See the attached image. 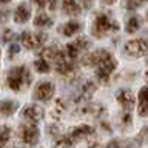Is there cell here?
Masks as SVG:
<instances>
[{"label": "cell", "mask_w": 148, "mask_h": 148, "mask_svg": "<svg viewBox=\"0 0 148 148\" xmlns=\"http://www.w3.org/2000/svg\"><path fill=\"white\" fill-rule=\"evenodd\" d=\"M32 82V76L29 68L25 65H17L8 69L6 73V85L12 91H22L23 88L29 86Z\"/></svg>", "instance_id": "cell-1"}, {"label": "cell", "mask_w": 148, "mask_h": 148, "mask_svg": "<svg viewBox=\"0 0 148 148\" xmlns=\"http://www.w3.org/2000/svg\"><path fill=\"white\" fill-rule=\"evenodd\" d=\"M119 22L114 20L113 17H110L106 12H99L92 22V28H91V32L94 37H103L105 34L108 32H113V31H119Z\"/></svg>", "instance_id": "cell-2"}, {"label": "cell", "mask_w": 148, "mask_h": 148, "mask_svg": "<svg viewBox=\"0 0 148 148\" xmlns=\"http://www.w3.org/2000/svg\"><path fill=\"white\" fill-rule=\"evenodd\" d=\"M17 136L20 139V142L26 147H36L37 142L40 140V130L37 127V123H22L18 125Z\"/></svg>", "instance_id": "cell-3"}, {"label": "cell", "mask_w": 148, "mask_h": 148, "mask_svg": "<svg viewBox=\"0 0 148 148\" xmlns=\"http://www.w3.org/2000/svg\"><path fill=\"white\" fill-rule=\"evenodd\" d=\"M48 39V34L46 32H29L25 31L20 34V42L23 43L26 49H39L42 48V45Z\"/></svg>", "instance_id": "cell-4"}, {"label": "cell", "mask_w": 148, "mask_h": 148, "mask_svg": "<svg viewBox=\"0 0 148 148\" xmlns=\"http://www.w3.org/2000/svg\"><path fill=\"white\" fill-rule=\"evenodd\" d=\"M116 68H117V60H116V57L110 53L108 57L96 68V76L100 82H108L110 76L116 71Z\"/></svg>", "instance_id": "cell-5"}, {"label": "cell", "mask_w": 148, "mask_h": 148, "mask_svg": "<svg viewBox=\"0 0 148 148\" xmlns=\"http://www.w3.org/2000/svg\"><path fill=\"white\" fill-rule=\"evenodd\" d=\"M90 46H91V40L88 39V37L80 36V37H77V39H74L73 42H69L66 45V48H65V53H66L68 59L74 60L79 54L83 53V51H86Z\"/></svg>", "instance_id": "cell-6"}, {"label": "cell", "mask_w": 148, "mask_h": 148, "mask_svg": "<svg viewBox=\"0 0 148 148\" xmlns=\"http://www.w3.org/2000/svg\"><path fill=\"white\" fill-rule=\"evenodd\" d=\"M123 53L130 57H142L148 53V42L143 39H134L125 43Z\"/></svg>", "instance_id": "cell-7"}, {"label": "cell", "mask_w": 148, "mask_h": 148, "mask_svg": "<svg viewBox=\"0 0 148 148\" xmlns=\"http://www.w3.org/2000/svg\"><path fill=\"white\" fill-rule=\"evenodd\" d=\"M54 94H56V85L49 80H43L37 83V86L34 88V92H32V97L36 100L48 102L54 97Z\"/></svg>", "instance_id": "cell-8"}, {"label": "cell", "mask_w": 148, "mask_h": 148, "mask_svg": "<svg viewBox=\"0 0 148 148\" xmlns=\"http://www.w3.org/2000/svg\"><path fill=\"white\" fill-rule=\"evenodd\" d=\"M43 116H45V110L37 103L26 105L25 108L22 110V117L25 119L28 123H37L39 120L43 119Z\"/></svg>", "instance_id": "cell-9"}, {"label": "cell", "mask_w": 148, "mask_h": 148, "mask_svg": "<svg viewBox=\"0 0 148 148\" xmlns=\"http://www.w3.org/2000/svg\"><path fill=\"white\" fill-rule=\"evenodd\" d=\"M94 134H96V128L94 127L83 123V125H79V127L73 128L68 136L74 140V143H77L80 140H88V139H90L91 136H94Z\"/></svg>", "instance_id": "cell-10"}, {"label": "cell", "mask_w": 148, "mask_h": 148, "mask_svg": "<svg viewBox=\"0 0 148 148\" xmlns=\"http://www.w3.org/2000/svg\"><path fill=\"white\" fill-rule=\"evenodd\" d=\"M110 51L106 49H97V51H91V53H86L82 57V63L85 66H99V65L103 62V60L108 57Z\"/></svg>", "instance_id": "cell-11"}, {"label": "cell", "mask_w": 148, "mask_h": 148, "mask_svg": "<svg viewBox=\"0 0 148 148\" xmlns=\"http://www.w3.org/2000/svg\"><path fill=\"white\" fill-rule=\"evenodd\" d=\"M116 100L125 111H131L136 105V97L130 90H119L116 92Z\"/></svg>", "instance_id": "cell-12"}, {"label": "cell", "mask_w": 148, "mask_h": 148, "mask_svg": "<svg viewBox=\"0 0 148 148\" xmlns=\"http://www.w3.org/2000/svg\"><path fill=\"white\" fill-rule=\"evenodd\" d=\"M31 18V6L26 2H22L14 9V20L17 23H26Z\"/></svg>", "instance_id": "cell-13"}, {"label": "cell", "mask_w": 148, "mask_h": 148, "mask_svg": "<svg viewBox=\"0 0 148 148\" xmlns=\"http://www.w3.org/2000/svg\"><path fill=\"white\" fill-rule=\"evenodd\" d=\"M137 113L142 117L148 116V86H142L137 96Z\"/></svg>", "instance_id": "cell-14"}, {"label": "cell", "mask_w": 148, "mask_h": 148, "mask_svg": "<svg viewBox=\"0 0 148 148\" xmlns=\"http://www.w3.org/2000/svg\"><path fill=\"white\" fill-rule=\"evenodd\" d=\"M94 92H96V83L91 82V80H86L80 88H79V92L76 94V100H74V102H77V103H79V102H82V100L90 99Z\"/></svg>", "instance_id": "cell-15"}, {"label": "cell", "mask_w": 148, "mask_h": 148, "mask_svg": "<svg viewBox=\"0 0 148 148\" xmlns=\"http://www.w3.org/2000/svg\"><path fill=\"white\" fill-rule=\"evenodd\" d=\"M56 71L59 74H62L65 77H69V76H74L77 73V63L74 60H63L62 63L56 65Z\"/></svg>", "instance_id": "cell-16"}, {"label": "cell", "mask_w": 148, "mask_h": 148, "mask_svg": "<svg viewBox=\"0 0 148 148\" xmlns=\"http://www.w3.org/2000/svg\"><path fill=\"white\" fill-rule=\"evenodd\" d=\"M17 110H18V103L16 100L5 99V100L0 102V114H2L3 117H9V116H12Z\"/></svg>", "instance_id": "cell-17"}, {"label": "cell", "mask_w": 148, "mask_h": 148, "mask_svg": "<svg viewBox=\"0 0 148 148\" xmlns=\"http://www.w3.org/2000/svg\"><path fill=\"white\" fill-rule=\"evenodd\" d=\"M80 29H82V23L80 22L69 20V22H66L62 28H60V32H62L63 36H66V37H73L74 34H77Z\"/></svg>", "instance_id": "cell-18"}, {"label": "cell", "mask_w": 148, "mask_h": 148, "mask_svg": "<svg viewBox=\"0 0 148 148\" xmlns=\"http://www.w3.org/2000/svg\"><path fill=\"white\" fill-rule=\"evenodd\" d=\"M62 9L65 11V14L68 16H79L82 11L80 5L76 0H62Z\"/></svg>", "instance_id": "cell-19"}, {"label": "cell", "mask_w": 148, "mask_h": 148, "mask_svg": "<svg viewBox=\"0 0 148 148\" xmlns=\"http://www.w3.org/2000/svg\"><path fill=\"white\" fill-rule=\"evenodd\" d=\"M32 22H34V26H37V28H49V26H53V23H54L53 18L45 12H39Z\"/></svg>", "instance_id": "cell-20"}, {"label": "cell", "mask_w": 148, "mask_h": 148, "mask_svg": "<svg viewBox=\"0 0 148 148\" xmlns=\"http://www.w3.org/2000/svg\"><path fill=\"white\" fill-rule=\"evenodd\" d=\"M12 134V130L9 125H0V148H6V143L9 142Z\"/></svg>", "instance_id": "cell-21"}, {"label": "cell", "mask_w": 148, "mask_h": 148, "mask_svg": "<svg viewBox=\"0 0 148 148\" xmlns=\"http://www.w3.org/2000/svg\"><path fill=\"white\" fill-rule=\"evenodd\" d=\"M139 28H140V17L139 16H131L127 20V26H125V31L128 34H134Z\"/></svg>", "instance_id": "cell-22"}, {"label": "cell", "mask_w": 148, "mask_h": 148, "mask_svg": "<svg viewBox=\"0 0 148 148\" xmlns=\"http://www.w3.org/2000/svg\"><path fill=\"white\" fill-rule=\"evenodd\" d=\"M74 145H76L74 140L66 134V136H60L56 139L53 148H74Z\"/></svg>", "instance_id": "cell-23"}, {"label": "cell", "mask_w": 148, "mask_h": 148, "mask_svg": "<svg viewBox=\"0 0 148 148\" xmlns=\"http://www.w3.org/2000/svg\"><path fill=\"white\" fill-rule=\"evenodd\" d=\"M65 110H66V108H65V102H63L62 99H57V100H56V103H54L53 111H51V116H53V119H56V120L62 119Z\"/></svg>", "instance_id": "cell-24"}, {"label": "cell", "mask_w": 148, "mask_h": 148, "mask_svg": "<svg viewBox=\"0 0 148 148\" xmlns=\"http://www.w3.org/2000/svg\"><path fill=\"white\" fill-rule=\"evenodd\" d=\"M145 2H148V0H123L122 5H123L125 9H130V11H133V9L140 8Z\"/></svg>", "instance_id": "cell-25"}, {"label": "cell", "mask_w": 148, "mask_h": 148, "mask_svg": "<svg viewBox=\"0 0 148 148\" xmlns=\"http://www.w3.org/2000/svg\"><path fill=\"white\" fill-rule=\"evenodd\" d=\"M34 68L39 73H49V69H51L49 63L46 62V60H43V59H37L34 62Z\"/></svg>", "instance_id": "cell-26"}, {"label": "cell", "mask_w": 148, "mask_h": 148, "mask_svg": "<svg viewBox=\"0 0 148 148\" xmlns=\"http://www.w3.org/2000/svg\"><path fill=\"white\" fill-rule=\"evenodd\" d=\"M46 133H48L49 137H60V130L57 125H49V127H46Z\"/></svg>", "instance_id": "cell-27"}, {"label": "cell", "mask_w": 148, "mask_h": 148, "mask_svg": "<svg viewBox=\"0 0 148 148\" xmlns=\"http://www.w3.org/2000/svg\"><path fill=\"white\" fill-rule=\"evenodd\" d=\"M18 51H20V46H18L17 43H12V45H9V48H8V59H12V57H16V56L18 54Z\"/></svg>", "instance_id": "cell-28"}, {"label": "cell", "mask_w": 148, "mask_h": 148, "mask_svg": "<svg viewBox=\"0 0 148 148\" xmlns=\"http://www.w3.org/2000/svg\"><path fill=\"white\" fill-rule=\"evenodd\" d=\"M131 120H133V117H131V113H130V111H125V113L120 116V123L125 125V127L131 125Z\"/></svg>", "instance_id": "cell-29"}, {"label": "cell", "mask_w": 148, "mask_h": 148, "mask_svg": "<svg viewBox=\"0 0 148 148\" xmlns=\"http://www.w3.org/2000/svg\"><path fill=\"white\" fill-rule=\"evenodd\" d=\"M86 143H88V148H97L100 145V140H99V137L94 134V136H91L90 139H88Z\"/></svg>", "instance_id": "cell-30"}, {"label": "cell", "mask_w": 148, "mask_h": 148, "mask_svg": "<svg viewBox=\"0 0 148 148\" xmlns=\"http://www.w3.org/2000/svg\"><path fill=\"white\" fill-rule=\"evenodd\" d=\"M11 39H14V32H12V29H5L3 34H2V40H3V42H9Z\"/></svg>", "instance_id": "cell-31"}, {"label": "cell", "mask_w": 148, "mask_h": 148, "mask_svg": "<svg viewBox=\"0 0 148 148\" xmlns=\"http://www.w3.org/2000/svg\"><path fill=\"white\" fill-rule=\"evenodd\" d=\"M39 9H43L45 6H48V0H31Z\"/></svg>", "instance_id": "cell-32"}, {"label": "cell", "mask_w": 148, "mask_h": 148, "mask_svg": "<svg viewBox=\"0 0 148 148\" xmlns=\"http://www.w3.org/2000/svg\"><path fill=\"white\" fill-rule=\"evenodd\" d=\"M9 17V11H2V12H0V22H5V20H6V18Z\"/></svg>", "instance_id": "cell-33"}, {"label": "cell", "mask_w": 148, "mask_h": 148, "mask_svg": "<svg viewBox=\"0 0 148 148\" xmlns=\"http://www.w3.org/2000/svg\"><path fill=\"white\" fill-rule=\"evenodd\" d=\"M48 6L51 11H54L56 8H57V0H48Z\"/></svg>", "instance_id": "cell-34"}, {"label": "cell", "mask_w": 148, "mask_h": 148, "mask_svg": "<svg viewBox=\"0 0 148 148\" xmlns=\"http://www.w3.org/2000/svg\"><path fill=\"white\" fill-rule=\"evenodd\" d=\"M117 0H103V3H106V5H114Z\"/></svg>", "instance_id": "cell-35"}, {"label": "cell", "mask_w": 148, "mask_h": 148, "mask_svg": "<svg viewBox=\"0 0 148 148\" xmlns=\"http://www.w3.org/2000/svg\"><path fill=\"white\" fill-rule=\"evenodd\" d=\"M82 2H85V6H86V8H90V6H91V2H92V0H82Z\"/></svg>", "instance_id": "cell-36"}, {"label": "cell", "mask_w": 148, "mask_h": 148, "mask_svg": "<svg viewBox=\"0 0 148 148\" xmlns=\"http://www.w3.org/2000/svg\"><path fill=\"white\" fill-rule=\"evenodd\" d=\"M8 2H11V0H0V5H3V3H8Z\"/></svg>", "instance_id": "cell-37"}, {"label": "cell", "mask_w": 148, "mask_h": 148, "mask_svg": "<svg viewBox=\"0 0 148 148\" xmlns=\"http://www.w3.org/2000/svg\"><path fill=\"white\" fill-rule=\"evenodd\" d=\"M8 148H20V147H16V145H12V147H8Z\"/></svg>", "instance_id": "cell-38"}, {"label": "cell", "mask_w": 148, "mask_h": 148, "mask_svg": "<svg viewBox=\"0 0 148 148\" xmlns=\"http://www.w3.org/2000/svg\"><path fill=\"white\" fill-rule=\"evenodd\" d=\"M0 63H2V51H0Z\"/></svg>", "instance_id": "cell-39"}, {"label": "cell", "mask_w": 148, "mask_h": 148, "mask_svg": "<svg viewBox=\"0 0 148 148\" xmlns=\"http://www.w3.org/2000/svg\"><path fill=\"white\" fill-rule=\"evenodd\" d=\"M147 20H148V12H147Z\"/></svg>", "instance_id": "cell-40"}, {"label": "cell", "mask_w": 148, "mask_h": 148, "mask_svg": "<svg viewBox=\"0 0 148 148\" xmlns=\"http://www.w3.org/2000/svg\"><path fill=\"white\" fill-rule=\"evenodd\" d=\"M147 65H148V60H147Z\"/></svg>", "instance_id": "cell-41"}, {"label": "cell", "mask_w": 148, "mask_h": 148, "mask_svg": "<svg viewBox=\"0 0 148 148\" xmlns=\"http://www.w3.org/2000/svg\"><path fill=\"white\" fill-rule=\"evenodd\" d=\"M39 148H42V147H39Z\"/></svg>", "instance_id": "cell-42"}]
</instances>
